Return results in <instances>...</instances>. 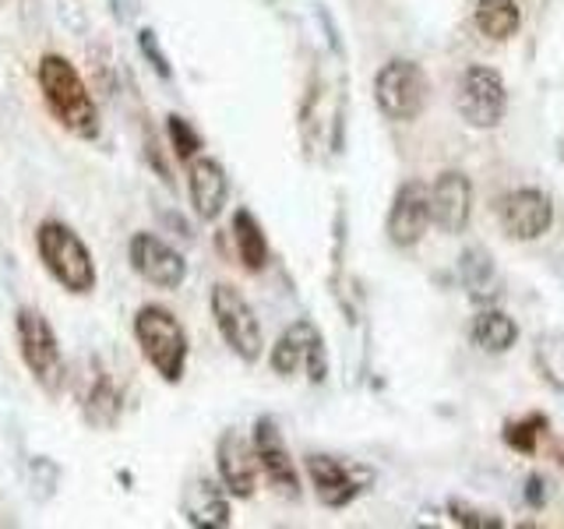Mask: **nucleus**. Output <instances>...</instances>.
Returning a JSON list of instances; mask_svg holds the SVG:
<instances>
[{"mask_svg": "<svg viewBox=\"0 0 564 529\" xmlns=\"http://www.w3.org/2000/svg\"><path fill=\"white\" fill-rule=\"evenodd\" d=\"M35 82H40L43 102L50 106V114L57 117V123L82 141L99 138V106L88 93L85 78L78 75V67L70 64L64 53H43L40 67H35Z\"/></svg>", "mask_w": 564, "mask_h": 529, "instance_id": "nucleus-1", "label": "nucleus"}, {"mask_svg": "<svg viewBox=\"0 0 564 529\" xmlns=\"http://www.w3.org/2000/svg\"><path fill=\"white\" fill-rule=\"evenodd\" d=\"M35 255H40L50 279L61 282V290L75 296H88L96 290L99 276H96L93 251H88V244L78 237V229L67 226L64 219L40 223V229H35Z\"/></svg>", "mask_w": 564, "mask_h": 529, "instance_id": "nucleus-2", "label": "nucleus"}, {"mask_svg": "<svg viewBox=\"0 0 564 529\" xmlns=\"http://www.w3.org/2000/svg\"><path fill=\"white\" fill-rule=\"evenodd\" d=\"M14 339H18V357H22L32 381L43 388L46 396H57L64 388V353L61 339L53 332L50 317L40 307H18L14 311Z\"/></svg>", "mask_w": 564, "mask_h": 529, "instance_id": "nucleus-3", "label": "nucleus"}, {"mask_svg": "<svg viewBox=\"0 0 564 529\" xmlns=\"http://www.w3.org/2000/svg\"><path fill=\"white\" fill-rule=\"evenodd\" d=\"M134 339L145 353V360L152 364V370L163 381L176 385L187 370V332L176 322V314L159 307V304H145L134 314Z\"/></svg>", "mask_w": 564, "mask_h": 529, "instance_id": "nucleus-4", "label": "nucleus"}, {"mask_svg": "<svg viewBox=\"0 0 564 529\" xmlns=\"http://www.w3.org/2000/svg\"><path fill=\"white\" fill-rule=\"evenodd\" d=\"M208 304H212V317H216L223 343L234 349L243 364H254L261 357L264 335H261V325H258L251 304L243 300V293L229 287V282H216Z\"/></svg>", "mask_w": 564, "mask_h": 529, "instance_id": "nucleus-5", "label": "nucleus"}, {"mask_svg": "<svg viewBox=\"0 0 564 529\" xmlns=\"http://www.w3.org/2000/svg\"><path fill=\"white\" fill-rule=\"evenodd\" d=\"M431 82L413 61H388L375 78V99L388 120H416L427 106Z\"/></svg>", "mask_w": 564, "mask_h": 529, "instance_id": "nucleus-6", "label": "nucleus"}, {"mask_svg": "<svg viewBox=\"0 0 564 529\" xmlns=\"http://www.w3.org/2000/svg\"><path fill=\"white\" fill-rule=\"evenodd\" d=\"M455 106L469 128H498L508 110V88L494 67H469L458 78Z\"/></svg>", "mask_w": 564, "mask_h": 529, "instance_id": "nucleus-7", "label": "nucleus"}, {"mask_svg": "<svg viewBox=\"0 0 564 529\" xmlns=\"http://www.w3.org/2000/svg\"><path fill=\"white\" fill-rule=\"evenodd\" d=\"M128 258L131 269L145 282H152L155 290H176L187 279L184 255L166 240H159L155 234H134L128 244Z\"/></svg>", "mask_w": 564, "mask_h": 529, "instance_id": "nucleus-8", "label": "nucleus"}, {"mask_svg": "<svg viewBox=\"0 0 564 529\" xmlns=\"http://www.w3.org/2000/svg\"><path fill=\"white\" fill-rule=\"evenodd\" d=\"M501 226L508 237L516 240H536L554 223V205L536 187H519L501 198Z\"/></svg>", "mask_w": 564, "mask_h": 529, "instance_id": "nucleus-9", "label": "nucleus"}, {"mask_svg": "<svg viewBox=\"0 0 564 529\" xmlns=\"http://www.w3.org/2000/svg\"><path fill=\"white\" fill-rule=\"evenodd\" d=\"M431 187L410 181L395 191L392 212H388V240L395 247H413L416 240H423L431 226Z\"/></svg>", "mask_w": 564, "mask_h": 529, "instance_id": "nucleus-10", "label": "nucleus"}, {"mask_svg": "<svg viewBox=\"0 0 564 529\" xmlns=\"http://www.w3.org/2000/svg\"><path fill=\"white\" fill-rule=\"evenodd\" d=\"M307 473L314 481L317 498H322V505H328V508L349 505L370 481L367 469L343 463V458H332V455H307Z\"/></svg>", "mask_w": 564, "mask_h": 529, "instance_id": "nucleus-11", "label": "nucleus"}, {"mask_svg": "<svg viewBox=\"0 0 564 529\" xmlns=\"http://www.w3.org/2000/svg\"><path fill=\"white\" fill-rule=\"evenodd\" d=\"M216 466H219V484L229 490V498H251L261 469L254 445H247L237 431H226L216 445Z\"/></svg>", "mask_w": 564, "mask_h": 529, "instance_id": "nucleus-12", "label": "nucleus"}, {"mask_svg": "<svg viewBox=\"0 0 564 529\" xmlns=\"http://www.w3.org/2000/svg\"><path fill=\"white\" fill-rule=\"evenodd\" d=\"M473 212V184L466 173H441L431 187V219L445 229V234H463L469 226Z\"/></svg>", "mask_w": 564, "mask_h": 529, "instance_id": "nucleus-13", "label": "nucleus"}, {"mask_svg": "<svg viewBox=\"0 0 564 529\" xmlns=\"http://www.w3.org/2000/svg\"><path fill=\"white\" fill-rule=\"evenodd\" d=\"M187 191H191L194 216L205 223L219 219L229 198V176L223 163H216V159H208V155H194L187 166Z\"/></svg>", "mask_w": 564, "mask_h": 529, "instance_id": "nucleus-14", "label": "nucleus"}, {"mask_svg": "<svg viewBox=\"0 0 564 529\" xmlns=\"http://www.w3.org/2000/svg\"><path fill=\"white\" fill-rule=\"evenodd\" d=\"M254 452H258L261 473L269 476L272 487H279L286 498H300V476L293 469V458L286 445H282V434L272 417H261L254 423Z\"/></svg>", "mask_w": 564, "mask_h": 529, "instance_id": "nucleus-15", "label": "nucleus"}, {"mask_svg": "<svg viewBox=\"0 0 564 529\" xmlns=\"http://www.w3.org/2000/svg\"><path fill=\"white\" fill-rule=\"evenodd\" d=\"M181 511H184V519L198 529H226L229 526V490L219 487L216 481H208V476H198V481L187 484Z\"/></svg>", "mask_w": 564, "mask_h": 529, "instance_id": "nucleus-16", "label": "nucleus"}, {"mask_svg": "<svg viewBox=\"0 0 564 529\" xmlns=\"http://www.w3.org/2000/svg\"><path fill=\"white\" fill-rule=\"evenodd\" d=\"M458 279L476 304H494L505 293V279L498 272V261L490 258L484 247H466L463 258H458Z\"/></svg>", "mask_w": 564, "mask_h": 529, "instance_id": "nucleus-17", "label": "nucleus"}, {"mask_svg": "<svg viewBox=\"0 0 564 529\" xmlns=\"http://www.w3.org/2000/svg\"><path fill=\"white\" fill-rule=\"evenodd\" d=\"M317 343H322V332H317L311 322H293L272 346V370L282 378L296 375L300 367H307Z\"/></svg>", "mask_w": 564, "mask_h": 529, "instance_id": "nucleus-18", "label": "nucleus"}, {"mask_svg": "<svg viewBox=\"0 0 564 529\" xmlns=\"http://www.w3.org/2000/svg\"><path fill=\"white\" fill-rule=\"evenodd\" d=\"M120 413H123L120 388L99 370V375L93 378V385H88L85 396H82V417L93 423L96 431H110L120 423Z\"/></svg>", "mask_w": 564, "mask_h": 529, "instance_id": "nucleus-19", "label": "nucleus"}, {"mask_svg": "<svg viewBox=\"0 0 564 529\" xmlns=\"http://www.w3.org/2000/svg\"><path fill=\"white\" fill-rule=\"evenodd\" d=\"M234 244L247 272H261L269 264V244H264L261 226L247 208H237L234 216Z\"/></svg>", "mask_w": 564, "mask_h": 529, "instance_id": "nucleus-20", "label": "nucleus"}, {"mask_svg": "<svg viewBox=\"0 0 564 529\" xmlns=\"http://www.w3.org/2000/svg\"><path fill=\"white\" fill-rule=\"evenodd\" d=\"M522 22V11L516 0H480L476 4V29H480L487 40H511Z\"/></svg>", "mask_w": 564, "mask_h": 529, "instance_id": "nucleus-21", "label": "nucleus"}, {"mask_svg": "<svg viewBox=\"0 0 564 529\" xmlns=\"http://www.w3.org/2000/svg\"><path fill=\"white\" fill-rule=\"evenodd\" d=\"M516 339H519V328H516V322H511L508 314L490 311V307L476 314V322H473V343L480 346V349H487V353H505V349L516 346Z\"/></svg>", "mask_w": 564, "mask_h": 529, "instance_id": "nucleus-22", "label": "nucleus"}, {"mask_svg": "<svg viewBox=\"0 0 564 529\" xmlns=\"http://www.w3.org/2000/svg\"><path fill=\"white\" fill-rule=\"evenodd\" d=\"M536 367L546 385L564 392V332H543L536 339Z\"/></svg>", "mask_w": 564, "mask_h": 529, "instance_id": "nucleus-23", "label": "nucleus"}, {"mask_svg": "<svg viewBox=\"0 0 564 529\" xmlns=\"http://www.w3.org/2000/svg\"><path fill=\"white\" fill-rule=\"evenodd\" d=\"M166 134H170V149L176 159H184V163H191L194 155L202 152V134L191 128V120H184L181 114H170L166 117Z\"/></svg>", "mask_w": 564, "mask_h": 529, "instance_id": "nucleus-24", "label": "nucleus"}, {"mask_svg": "<svg viewBox=\"0 0 564 529\" xmlns=\"http://www.w3.org/2000/svg\"><path fill=\"white\" fill-rule=\"evenodd\" d=\"M546 428V420L543 417H529V420H516V423H508L505 428V441L511 449H519V452H533L536 449V434Z\"/></svg>", "mask_w": 564, "mask_h": 529, "instance_id": "nucleus-25", "label": "nucleus"}, {"mask_svg": "<svg viewBox=\"0 0 564 529\" xmlns=\"http://www.w3.org/2000/svg\"><path fill=\"white\" fill-rule=\"evenodd\" d=\"M138 50H141V57H145L152 64V71L159 78H173V67H170V57L163 53V46H159V35L152 29H141L138 32Z\"/></svg>", "mask_w": 564, "mask_h": 529, "instance_id": "nucleus-26", "label": "nucleus"}, {"mask_svg": "<svg viewBox=\"0 0 564 529\" xmlns=\"http://www.w3.org/2000/svg\"><path fill=\"white\" fill-rule=\"evenodd\" d=\"M452 519H455L458 526H473V529H487V526L498 529V526H501V519H490V516H484V511H473V508H466L463 501H452Z\"/></svg>", "mask_w": 564, "mask_h": 529, "instance_id": "nucleus-27", "label": "nucleus"}, {"mask_svg": "<svg viewBox=\"0 0 564 529\" xmlns=\"http://www.w3.org/2000/svg\"><path fill=\"white\" fill-rule=\"evenodd\" d=\"M525 501H529V508H543V501H546V484L540 481V476H529Z\"/></svg>", "mask_w": 564, "mask_h": 529, "instance_id": "nucleus-28", "label": "nucleus"}, {"mask_svg": "<svg viewBox=\"0 0 564 529\" xmlns=\"http://www.w3.org/2000/svg\"><path fill=\"white\" fill-rule=\"evenodd\" d=\"M557 155H561V163H564V134H561V141H557Z\"/></svg>", "mask_w": 564, "mask_h": 529, "instance_id": "nucleus-29", "label": "nucleus"}]
</instances>
